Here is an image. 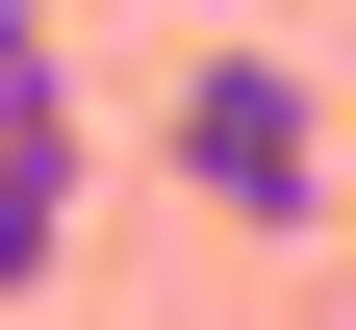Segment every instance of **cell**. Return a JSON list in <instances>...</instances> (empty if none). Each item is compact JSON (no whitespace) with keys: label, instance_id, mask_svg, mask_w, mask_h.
Instances as JSON below:
<instances>
[{"label":"cell","instance_id":"cell-3","mask_svg":"<svg viewBox=\"0 0 356 330\" xmlns=\"http://www.w3.org/2000/svg\"><path fill=\"white\" fill-rule=\"evenodd\" d=\"M0 127H76V26L51 0H0Z\"/></svg>","mask_w":356,"mask_h":330},{"label":"cell","instance_id":"cell-2","mask_svg":"<svg viewBox=\"0 0 356 330\" xmlns=\"http://www.w3.org/2000/svg\"><path fill=\"white\" fill-rule=\"evenodd\" d=\"M76 254V127H0V305Z\"/></svg>","mask_w":356,"mask_h":330},{"label":"cell","instance_id":"cell-1","mask_svg":"<svg viewBox=\"0 0 356 330\" xmlns=\"http://www.w3.org/2000/svg\"><path fill=\"white\" fill-rule=\"evenodd\" d=\"M153 178L204 229H331L356 204V127H331V76H305L280 26H204V51L153 76Z\"/></svg>","mask_w":356,"mask_h":330}]
</instances>
